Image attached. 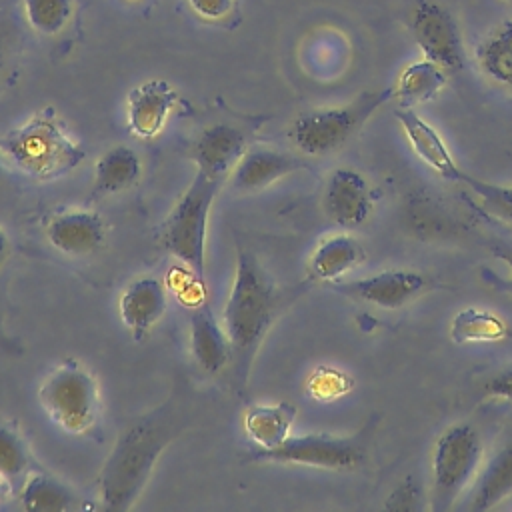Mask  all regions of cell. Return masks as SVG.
<instances>
[{"instance_id": "4fadbf2b", "label": "cell", "mask_w": 512, "mask_h": 512, "mask_svg": "<svg viewBox=\"0 0 512 512\" xmlns=\"http://www.w3.org/2000/svg\"><path fill=\"white\" fill-rule=\"evenodd\" d=\"M322 204L334 224L342 228H358L372 212V190L360 172L352 168H336L326 180Z\"/></svg>"}, {"instance_id": "ac0fdd59", "label": "cell", "mask_w": 512, "mask_h": 512, "mask_svg": "<svg viewBox=\"0 0 512 512\" xmlns=\"http://www.w3.org/2000/svg\"><path fill=\"white\" fill-rule=\"evenodd\" d=\"M304 168V162L284 150L268 146H248L230 172L232 186L242 192L262 190L276 180Z\"/></svg>"}, {"instance_id": "8992f818", "label": "cell", "mask_w": 512, "mask_h": 512, "mask_svg": "<svg viewBox=\"0 0 512 512\" xmlns=\"http://www.w3.org/2000/svg\"><path fill=\"white\" fill-rule=\"evenodd\" d=\"M390 98L394 90L364 92L348 104L314 108L294 118L290 126L292 144L306 156H324L342 148L364 122Z\"/></svg>"}, {"instance_id": "277c9868", "label": "cell", "mask_w": 512, "mask_h": 512, "mask_svg": "<svg viewBox=\"0 0 512 512\" xmlns=\"http://www.w3.org/2000/svg\"><path fill=\"white\" fill-rule=\"evenodd\" d=\"M222 184L224 180L196 170L162 228V244L166 252H170L180 266L202 278L206 264L208 218Z\"/></svg>"}, {"instance_id": "9c48e42d", "label": "cell", "mask_w": 512, "mask_h": 512, "mask_svg": "<svg viewBox=\"0 0 512 512\" xmlns=\"http://www.w3.org/2000/svg\"><path fill=\"white\" fill-rule=\"evenodd\" d=\"M410 30L424 58L442 66L448 74L464 68V42L452 14L434 0H418Z\"/></svg>"}, {"instance_id": "52a82bcc", "label": "cell", "mask_w": 512, "mask_h": 512, "mask_svg": "<svg viewBox=\"0 0 512 512\" xmlns=\"http://www.w3.org/2000/svg\"><path fill=\"white\" fill-rule=\"evenodd\" d=\"M482 460V442L468 424L446 428L432 448V508L448 510L476 476Z\"/></svg>"}, {"instance_id": "5b68a950", "label": "cell", "mask_w": 512, "mask_h": 512, "mask_svg": "<svg viewBox=\"0 0 512 512\" xmlns=\"http://www.w3.org/2000/svg\"><path fill=\"white\" fill-rule=\"evenodd\" d=\"M48 418L66 434L82 436L100 418V388L94 374L74 360L54 366L38 388Z\"/></svg>"}, {"instance_id": "f546056e", "label": "cell", "mask_w": 512, "mask_h": 512, "mask_svg": "<svg viewBox=\"0 0 512 512\" xmlns=\"http://www.w3.org/2000/svg\"><path fill=\"white\" fill-rule=\"evenodd\" d=\"M306 388L312 398L328 402V400H336V398L348 394L352 388V378L348 374H344L342 370H336L330 366H320L310 374Z\"/></svg>"}, {"instance_id": "d6a6232c", "label": "cell", "mask_w": 512, "mask_h": 512, "mask_svg": "<svg viewBox=\"0 0 512 512\" xmlns=\"http://www.w3.org/2000/svg\"><path fill=\"white\" fill-rule=\"evenodd\" d=\"M482 390L490 398L512 402V366L494 372L488 380H484Z\"/></svg>"}, {"instance_id": "f1b7e54d", "label": "cell", "mask_w": 512, "mask_h": 512, "mask_svg": "<svg viewBox=\"0 0 512 512\" xmlns=\"http://www.w3.org/2000/svg\"><path fill=\"white\" fill-rule=\"evenodd\" d=\"M28 470L24 438L10 426L0 424V480H16Z\"/></svg>"}, {"instance_id": "4316f807", "label": "cell", "mask_w": 512, "mask_h": 512, "mask_svg": "<svg viewBox=\"0 0 512 512\" xmlns=\"http://www.w3.org/2000/svg\"><path fill=\"white\" fill-rule=\"evenodd\" d=\"M74 0H24L28 26L42 36L58 34L70 20Z\"/></svg>"}, {"instance_id": "e0dca14e", "label": "cell", "mask_w": 512, "mask_h": 512, "mask_svg": "<svg viewBox=\"0 0 512 512\" xmlns=\"http://www.w3.org/2000/svg\"><path fill=\"white\" fill-rule=\"evenodd\" d=\"M246 148L248 142L242 130L230 124H214L204 128L196 138L192 158L196 162V170L212 178L226 180Z\"/></svg>"}, {"instance_id": "484cf974", "label": "cell", "mask_w": 512, "mask_h": 512, "mask_svg": "<svg viewBox=\"0 0 512 512\" xmlns=\"http://www.w3.org/2000/svg\"><path fill=\"white\" fill-rule=\"evenodd\" d=\"M20 500L30 512H64L74 504V494L54 476L38 472L26 478Z\"/></svg>"}, {"instance_id": "6da1fadb", "label": "cell", "mask_w": 512, "mask_h": 512, "mask_svg": "<svg viewBox=\"0 0 512 512\" xmlns=\"http://www.w3.org/2000/svg\"><path fill=\"white\" fill-rule=\"evenodd\" d=\"M178 434L174 410L164 406L132 422L116 440L98 476L106 510H128L148 484L164 448Z\"/></svg>"}, {"instance_id": "ba28073f", "label": "cell", "mask_w": 512, "mask_h": 512, "mask_svg": "<svg viewBox=\"0 0 512 512\" xmlns=\"http://www.w3.org/2000/svg\"><path fill=\"white\" fill-rule=\"evenodd\" d=\"M364 458L362 446L354 438L332 434H296L288 436L280 446L270 450H254L248 460L298 464L322 470H352Z\"/></svg>"}, {"instance_id": "3957f363", "label": "cell", "mask_w": 512, "mask_h": 512, "mask_svg": "<svg viewBox=\"0 0 512 512\" xmlns=\"http://www.w3.org/2000/svg\"><path fill=\"white\" fill-rule=\"evenodd\" d=\"M0 150L22 174L34 180L62 178L78 168L86 156L82 144L68 134L50 108L0 136Z\"/></svg>"}, {"instance_id": "5bb4252c", "label": "cell", "mask_w": 512, "mask_h": 512, "mask_svg": "<svg viewBox=\"0 0 512 512\" xmlns=\"http://www.w3.org/2000/svg\"><path fill=\"white\" fill-rule=\"evenodd\" d=\"M168 310L166 286L154 276L132 280L120 294L118 314L134 340L150 334Z\"/></svg>"}, {"instance_id": "1f68e13d", "label": "cell", "mask_w": 512, "mask_h": 512, "mask_svg": "<svg viewBox=\"0 0 512 512\" xmlns=\"http://www.w3.org/2000/svg\"><path fill=\"white\" fill-rule=\"evenodd\" d=\"M386 510H400V512H412L420 508V488L412 482V478H404L388 496L384 502Z\"/></svg>"}, {"instance_id": "7a4b0ae2", "label": "cell", "mask_w": 512, "mask_h": 512, "mask_svg": "<svg viewBox=\"0 0 512 512\" xmlns=\"http://www.w3.org/2000/svg\"><path fill=\"white\" fill-rule=\"evenodd\" d=\"M276 310V292L252 252L238 250L234 280L224 304V328L242 382Z\"/></svg>"}, {"instance_id": "4dcf8cb0", "label": "cell", "mask_w": 512, "mask_h": 512, "mask_svg": "<svg viewBox=\"0 0 512 512\" xmlns=\"http://www.w3.org/2000/svg\"><path fill=\"white\" fill-rule=\"evenodd\" d=\"M18 54V28L10 12L0 10V80L14 64Z\"/></svg>"}, {"instance_id": "7c38bea8", "label": "cell", "mask_w": 512, "mask_h": 512, "mask_svg": "<svg viewBox=\"0 0 512 512\" xmlns=\"http://www.w3.org/2000/svg\"><path fill=\"white\" fill-rule=\"evenodd\" d=\"M176 104L178 92L166 80L154 78L138 84L126 98V126L130 134L142 140L158 136Z\"/></svg>"}, {"instance_id": "ffe728a7", "label": "cell", "mask_w": 512, "mask_h": 512, "mask_svg": "<svg viewBox=\"0 0 512 512\" xmlns=\"http://www.w3.org/2000/svg\"><path fill=\"white\" fill-rule=\"evenodd\" d=\"M364 260V248L348 234H334L324 238L310 254V274L322 282L342 280Z\"/></svg>"}, {"instance_id": "d4e9b609", "label": "cell", "mask_w": 512, "mask_h": 512, "mask_svg": "<svg viewBox=\"0 0 512 512\" xmlns=\"http://www.w3.org/2000/svg\"><path fill=\"white\" fill-rule=\"evenodd\" d=\"M508 324L490 310L464 308L450 322V338L458 344L470 342H496L508 336Z\"/></svg>"}, {"instance_id": "e575fe53", "label": "cell", "mask_w": 512, "mask_h": 512, "mask_svg": "<svg viewBox=\"0 0 512 512\" xmlns=\"http://www.w3.org/2000/svg\"><path fill=\"white\" fill-rule=\"evenodd\" d=\"M494 256H496L498 260H502V262L508 266L510 274H512V246H508V244L494 246Z\"/></svg>"}, {"instance_id": "44dd1931", "label": "cell", "mask_w": 512, "mask_h": 512, "mask_svg": "<svg viewBox=\"0 0 512 512\" xmlns=\"http://www.w3.org/2000/svg\"><path fill=\"white\" fill-rule=\"evenodd\" d=\"M474 60L488 82L512 92V20L498 24L478 42Z\"/></svg>"}, {"instance_id": "74e56055", "label": "cell", "mask_w": 512, "mask_h": 512, "mask_svg": "<svg viewBox=\"0 0 512 512\" xmlns=\"http://www.w3.org/2000/svg\"><path fill=\"white\" fill-rule=\"evenodd\" d=\"M504 2H512V0H504Z\"/></svg>"}, {"instance_id": "d590c367", "label": "cell", "mask_w": 512, "mask_h": 512, "mask_svg": "<svg viewBox=\"0 0 512 512\" xmlns=\"http://www.w3.org/2000/svg\"><path fill=\"white\" fill-rule=\"evenodd\" d=\"M6 254H8V238H6L4 230L0 228V266L6 260Z\"/></svg>"}, {"instance_id": "cb8c5ba5", "label": "cell", "mask_w": 512, "mask_h": 512, "mask_svg": "<svg viewBox=\"0 0 512 512\" xmlns=\"http://www.w3.org/2000/svg\"><path fill=\"white\" fill-rule=\"evenodd\" d=\"M448 72L436 62L422 58L410 62L398 76L394 90V98L404 104H422L436 98L448 82Z\"/></svg>"}, {"instance_id": "836d02e7", "label": "cell", "mask_w": 512, "mask_h": 512, "mask_svg": "<svg viewBox=\"0 0 512 512\" xmlns=\"http://www.w3.org/2000/svg\"><path fill=\"white\" fill-rule=\"evenodd\" d=\"M188 4L204 20H224L234 10V0H188Z\"/></svg>"}, {"instance_id": "d6986e66", "label": "cell", "mask_w": 512, "mask_h": 512, "mask_svg": "<svg viewBox=\"0 0 512 512\" xmlns=\"http://www.w3.org/2000/svg\"><path fill=\"white\" fill-rule=\"evenodd\" d=\"M296 408L288 402L252 404L244 412V432L254 450H270L280 446L292 430Z\"/></svg>"}, {"instance_id": "7402d4cb", "label": "cell", "mask_w": 512, "mask_h": 512, "mask_svg": "<svg viewBox=\"0 0 512 512\" xmlns=\"http://www.w3.org/2000/svg\"><path fill=\"white\" fill-rule=\"evenodd\" d=\"M142 176V160L130 146L108 148L94 164V194L108 196L128 190Z\"/></svg>"}, {"instance_id": "2e32d148", "label": "cell", "mask_w": 512, "mask_h": 512, "mask_svg": "<svg viewBox=\"0 0 512 512\" xmlns=\"http://www.w3.org/2000/svg\"><path fill=\"white\" fill-rule=\"evenodd\" d=\"M410 148L414 154L434 172H438L442 178L450 182H460L464 176V170L456 164L448 144L440 136V132L424 120L420 114H416L412 108H400L394 112Z\"/></svg>"}, {"instance_id": "30bf717a", "label": "cell", "mask_w": 512, "mask_h": 512, "mask_svg": "<svg viewBox=\"0 0 512 512\" xmlns=\"http://www.w3.org/2000/svg\"><path fill=\"white\" fill-rule=\"evenodd\" d=\"M332 288L348 298L368 302L384 310H396L418 298L428 288V278L418 270L392 268L376 274L330 282Z\"/></svg>"}, {"instance_id": "8fae6325", "label": "cell", "mask_w": 512, "mask_h": 512, "mask_svg": "<svg viewBox=\"0 0 512 512\" xmlns=\"http://www.w3.org/2000/svg\"><path fill=\"white\" fill-rule=\"evenodd\" d=\"M44 236L58 252L82 258L96 254L104 246L106 226L100 214L84 208H72L52 214L44 224Z\"/></svg>"}, {"instance_id": "83f0119b", "label": "cell", "mask_w": 512, "mask_h": 512, "mask_svg": "<svg viewBox=\"0 0 512 512\" xmlns=\"http://www.w3.org/2000/svg\"><path fill=\"white\" fill-rule=\"evenodd\" d=\"M460 184L472 190V194L480 200L484 212H488L490 216L506 224H512V186L492 184V182L474 178L468 172H464Z\"/></svg>"}, {"instance_id": "603a6c76", "label": "cell", "mask_w": 512, "mask_h": 512, "mask_svg": "<svg viewBox=\"0 0 512 512\" xmlns=\"http://www.w3.org/2000/svg\"><path fill=\"white\" fill-rule=\"evenodd\" d=\"M508 496H512V442L502 446L478 474L470 500V510H490Z\"/></svg>"}, {"instance_id": "9a60e30c", "label": "cell", "mask_w": 512, "mask_h": 512, "mask_svg": "<svg viewBox=\"0 0 512 512\" xmlns=\"http://www.w3.org/2000/svg\"><path fill=\"white\" fill-rule=\"evenodd\" d=\"M188 342L198 368L206 374H218L232 358L230 338L206 300L190 306Z\"/></svg>"}, {"instance_id": "8d00e7d4", "label": "cell", "mask_w": 512, "mask_h": 512, "mask_svg": "<svg viewBox=\"0 0 512 512\" xmlns=\"http://www.w3.org/2000/svg\"><path fill=\"white\" fill-rule=\"evenodd\" d=\"M4 154H2V150H0V180H2V176H4Z\"/></svg>"}]
</instances>
